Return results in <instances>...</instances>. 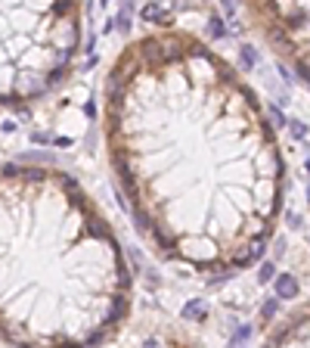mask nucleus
I'll return each instance as SVG.
<instances>
[{
    "label": "nucleus",
    "instance_id": "nucleus-1",
    "mask_svg": "<svg viewBox=\"0 0 310 348\" xmlns=\"http://www.w3.org/2000/svg\"><path fill=\"white\" fill-rule=\"evenodd\" d=\"M127 311L102 215L56 168L0 165V342H99Z\"/></svg>",
    "mask_w": 310,
    "mask_h": 348
},
{
    "label": "nucleus",
    "instance_id": "nucleus-2",
    "mask_svg": "<svg viewBox=\"0 0 310 348\" xmlns=\"http://www.w3.org/2000/svg\"><path fill=\"white\" fill-rule=\"evenodd\" d=\"M81 0H0V106L53 90L74 62Z\"/></svg>",
    "mask_w": 310,
    "mask_h": 348
},
{
    "label": "nucleus",
    "instance_id": "nucleus-3",
    "mask_svg": "<svg viewBox=\"0 0 310 348\" xmlns=\"http://www.w3.org/2000/svg\"><path fill=\"white\" fill-rule=\"evenodd\" d=\"M143 19H146V22H168V13H165L159 4H146V7H143Z\"/></svg>",
    "mask_w": 310,
    "mask_h": 348
},
{
    "label": "nucleus",
    "instance_id": "nucleus-4",
    "mask_svg": "<svg viewBox=\"0 0 310 348\" xmlns=\"http://www.w3.org/2000/svg\"><path fill=\"white\" fill-rule=\"evenodd\" d=\"M276 289H279V295L286 298V295H295V292H298V283H295L292 277H279V283H276Z\"/></svg>",
    "mask_w": 310,
    "mask_h": 348
},
{
    "label": "nucleus",
    "instance_id": "nucleus-5",
    "mask_svg": "<svg viewBox=\"0 0 310 348\" xmlns=\"http://www.w3.org/2000/svg\"><path fill=\"white\" fill-rule=\"evenodd\" d=\"M202 314H205V305L202 301H189L183 308V317H202Z\"/></svg>",
    "mask_w": 310,
    "mask_h": 348
},
{
    "label": "nucleus",
    "instance_id": "nucleus-6",
    "mask_svg": "<svg viewBox=\"0 0 310 348\" xmlns=\"http://www.w3.org/2000/svg\"><path fill=\"white\" fill-rule=\"evenodd\" d=\"M211 34H214V37H220V34H223V25H220V19H217V16H211Z\"/></svg>",
    "mask_w": 310,
    "mask_h": 348
},
{
    "label": "nucleus",
    "instance_id": "nucleus-7",
    "mask_svg": "<svg viewBox=\"0 0 310 348\" xmlns=\"http://www.w3.org/2000/svg\"><path fill=\"white\" fill-rule=\"evenodd\" d=\"M270 270H273L270 264H264V267H261V274H257V280H261V283H267V280H270Z\"/></svg>",
    "mask_w": 310,
    "mask_h": 348
}]
</instances>
